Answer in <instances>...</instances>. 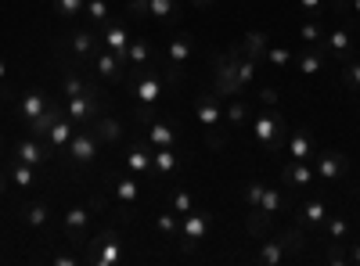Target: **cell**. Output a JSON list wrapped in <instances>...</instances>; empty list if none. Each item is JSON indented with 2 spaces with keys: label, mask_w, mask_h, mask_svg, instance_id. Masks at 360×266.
<instances>
[{
  "label": "cell",
  "mask_w": 360,
  "mask_h": 266,
  "mask_svg": "<svg viewBox=\"0 0 360 266\" xmlns=\"http://www.w3.org/2000/svg\"><path fill=\"white\" fill-rule=\"evenodd\" d=\"M98 133L90 130V123L86 126H76V133H72V140H69V147H65V155L76 162V166H90L98 159Z\"/></svg>",
  "instance_id": "8992f818"
},
{
  "label": "cell",
  "mask_w": 360,
  "mask_h": 266,
  "mask_svg": "<svg viewBox=\"0 0 360 266\" xmlns=\"http://www.w3.org/2000/svg\"><path fill=\"white\" fill-rule=\"evenodd\" d=\"M288 155H292L295 162H307L310 155H317V152H314V140H310V133H307V130L288 133Z\"/></svg>",
  "instance_id": "d4e9b609"
},
{
  "label": "cell",
  "mask_w": 360,
  "mask_h": 266,
  "mask_svg": "<svg viewBox=\"0 0 360 266\" xmlns=\"http://www.w3.org/2000/svg\"><path fill=\"white\" fill-rule=\"evenodd\" d=\"M288 133H292V130H288V123L281 119L278 112H259L256 119H252V137L266 147V155H274L278 147L288 140Z\"/></svg>",
  "instance_id": "3957f363"
},
{
  "label": "cell",
  "mask_w": 360,
  "mask_h": 266,
  "mask_svg": "<svg viewBox=\"0 0 360 266\" xmlns=\"http://www.w3.org/2000/svg\"><path fill=\"white\" fill-rule=\"evenodd\" d=\"M0 112H4V101H0Z\"/></svg>",
  "instance_id": "11a10c76"
},
{
  "label": "cell",
  "mask_w": 360,
  "mask_h": 266,
  "mask_svg": "<svg viewBox=\"0 0 360 266\" xmlns=\"http://www.w3.org/2000/svg\"><path fill=\"white\" fill-rule=\"evenodd\" d=\"M292 213H295V227L299 230H303V227H324L328 223V205L324 201H307L303 209L295 205Z\"/></svg>",
  "instance_id": "e0dca14e"
},
{
  "label": "cell",
  "mask_w": 360,
  "mask_h": 266,
  "mask_svg": "<svg viewBox=\"0 0 360 266\" xmlns=\"http://www.w3.org/2000/svg\"><path fill=\"white\" fill-rule=\"evenodd\" d=\"M62 115H65V108H62V105H58V101H51V105L44 108V115H37V119H33V123H29L25 130H29V133H33L37 140H47V133H51V126H54L58 119H62Z\"/></svg>",
  "instance_id": "2e32d148"
},
{
  "label": "cell",
  "mask_w": 360,
  "mask_h": 266,
  "mask_svg": "<svg viewBox=\"0 0 360 266\" xmlns=\"http://www.w3.org/2000/svg\"><path fill=\"white\" fill-rule=\"evenodd\" d=\"M130 18H144V15H155L162 18L166 25H176L184 18V4L180 0H130Z\"/></svg>",
  "instance_id": "277c9868"
},
{
  "label": "cell",
  "mask_w": 360,
  "mask_h": 266,
  "mask_svg": "<svg viewBox=\"0 0 360 266\" xmlns=\"http://www.w3.org/2000/svg\"><path fill=\"white\" fill-rule=\"evenodd\" d=\"M288 255H292V252H288L285 238H263V248H259V262H263V266H281Z\"/></svg>",
  "instance_id": "7402d4cb"
},
{
  "label": "cell",
  "mask_w": 360,
  "mask_h": 266,
  "mask_svg": "<svg viewBox=\"0 0 360 266\" xmlns=\"http://www.w3.org/2000/svg\"><path fill=\"white\" fill-rule=\"evenodd\" d=\"M299 40H303L307 47L324 44V25H321V22H307V25H299Z\"/></svg>",
  "instance_id": "e575fe53"
},
{
  "label": "cell",
  "mask_w": 360,
  "mask_h": 266,
  "mask_svg": "<svg viewBox=\"0 0 360 266\" xmlns=\"http://www.w3.org/2000/svg\"><path fill=\"white\" fill-rule=\"evenodd\" d=\"M245 115H249L245 101H242V98H231V105L224 108V126H227V130H231V126H242Z\"/></svg>",
  "instance_id": "1f68e13d"
},
{
  "label": "cell",
  "mask_w": 360,
  "mask_h": 266,
  "mask_svg": "<svg viewBox=\"0 0 360 266\" xmlns=\"http://www.w3.org/2000/svg\"><path fill=\"white\" fill-rule=\"evenodd\" d=\"M98 44H101V36L94 33V29H76V33L69 36V47H72V54L79 58V62H90Z\"/></svg>",
  "instance_id": "5bb4252c"
},
{
  "label": "cell",
  "mask_w": 360,
  "mask_h": 266,
  "mask_svg": "<svg viewBox=\"0 0 360 266\" xmlns=\"http://www.w3.org/2000/svg\"><path fill=\"white\" fill-rule=\"evenodd\" d=\"M263 62H266V65H274V69H285V65H292V62H295V54H292L288 47H266Z\"/></svg>",
  "instance_id": "836d02e7"
},
{
  "label": "cell",
  "mask_w": 360,
  "mask_h": 266,
  "mask_svg": "<svg viewBox=\"0 0 360 266\" xmlns=\"http://www.w3.org/2000/svg\"><path fill=\"white\" fill-rule=\"evenodd\" d=\"M79 262L83 266H115L123 259V234L115 227H105L98 234H90V238L79 245Z\"/></svg>",
  "instance_id": "6da1fadb"
},
{
  "label": "cell",
  "mask_w": 360,
  "mask_h": 266,
  "mask_svg": "<svg viewBox=\"0 0 360 266\" xmlns=\"http://www.w3.org/2000/svg\"><path fill=\"white\" fill-rule=\"evenodd\" d=\"M346 234H349L346 220H328V238L332 241H346Z\"/></svg>",
  "instance_id": "7bdbcfd3"
},
{
  "label": "cell",
  "mask_w": 360,
  "mask_h": 266,
  "mask_svg": "<svg viewBox=\"0 0 360 266\" xmlns=\"http://www.w3.org/2000/svg\"><path fill=\"white\" fill-rule=\"evenodd\" d=\"M299 8H303L310 18H317V15H324V0H299Z\"/></svg>",
  "instance_id": "f6af8a7d"
},
{
  "label": "cell",
  "mask_w": 360,
  "mask_h": 266,
  "mask_svg": "<svg viewBox=\"0 0 360 266\" xmlns=\"http://www.w3.org/2000/svg\"><path fill=\"white\" fill-rule=\"evenodd\" d=\"M15 159L25 162V166H40V162L47 159V152H44V144H40L37 137H25V140L15 144Z\"/></svg>",
  "instance_id": "cb8c5ba5"
},
{
  "label": "cell",
  "mask_w": 360,
  "mask_h": 266,
  "mask_svg": "<svg viewBox=\"0 0 360 266\" xmlns=\"http://www.w3.org/2000/svg\"><path fill=\"white\" fill-rule=\"evenodd\" d=\"M8 180H11V176H8V173H0V198L8 194Z\"/></svg>",
  "instance_id": "681fc988"
},
{
  "label": "cell",
  "mask_w": 360,
  "mask_h": 266,
  "mask_svg": "<svg viewBox=\"0 0 360 266\" xmlns=\"http://www.w3.org/2000/svg\"><path fill=\"white\" fill-rule=\"evenodd\" d=\"M83 8H86V0H54V11H58V15H65V18L79 15Z\"/></svg>",
  "instance_id": "ab89813d"
},
{
  "label": "cell",
  "mask_w": 360,
  "mask_h": 266,
  "mask_svg": "<svg viewBox=\"0 0 360 266\" xmlns=\"http://www.w3.org/2000/svg\"><path fill=\"white\" fill-rule=\"evenodd\" d=\"M62 230H65V238L72 241V245H83L86 238H90V209H83V205H72V209L65 213V220H62Z\"/></svg>",
  "instance_id": "8fae6325"
},
{
  "label": "cell",
  "mask_w": 360,
  "mask_h": 266,
  "mask_svg": "<svg viewBox=\"0 0 360 266\" xmlns=\"http://www.w3.org/2000/svg\"><path fill=\"white\" fill-rule=\"evenodd\" d=\"M259 105L263 108H274L278 105V91H274V86H263V91H259Z\"/></svg>",
  "instance_id": "bcb514c9"
},
{
  "label": "cell",
  "mask_w": 360,
  "mask_h": 266,
  "mask_svg": "<svg viewBox=\"0 0 360 266\" xmlns=\"http://www.w3.org/2000/svg\"><path fill=\"white\" fill-rule=\"evenodd\" d=\"M176 166H180V159H176L173 147H155V152H152V169H155L159 176L176 173Z\"/></svg>",
  "instance_id": "4dcf8cb0"
},
{
  "label": "cell",
  "mask_w": 360,
  "mask_h": 266,
  "mask_svg": "<svg viewBox=\"0 0 360 266\" xmlns=\"http://www.w3.org/2000/svg\"><path fill=\"white\" fill-rule=\"evenodd\" d=\"M324 65H328V47L324 44L307 47L303 54H295V69L303 76H317V72H324Z\"/></svg>",
  "instance_id": "7c38bea8"
},
{
  "label": "cell",
  "mask_w": 360,
  "mask_h": 266,
  "mask_svg": "<svg viewBox=\"0 0 360 266\" xmlns=\"http://www.w3.org/2000/svg\"><path fill=\"white\" fill-rule=\"evenodd\" d=\"M134 115H137V123H141V126H152V123H155V105H137Z\"/></svg>",
  "instance_id": "ee69618b"
},
{
  "label": "cell",
  "mask_w": 360,
  "mask_h": 266,
  "mask_svg": "<svg viewBox=\"0 0 360 266\" xmlns=\"http://www.w3.org/2000/svg\"><path fill=\"white\" fill-rule=\"evenodd\" d=\"M195 115H198V126L205 130H220L224 126V98L213 91V94H202L195 101ZM227 130V126H224Z\"/></svg>",
  "instance_id": "ba28073f"
},
{
  "label": "cell",
  "mask_w": 360,
  "mask_h": 266,
  "mask_svg": "<svg viewBox=\"0 0 360 266\" xmlns=\"http://www.w3.org/2000/svg\"><path fill=\"white\" fill-rule=\"evenodd\" d=\"M324 47H328V62H339V65H346L349 58H353L356 40H353V33H349L346 25H339V29H332V33L324 36Z\"/></svg>",
  "instance_id": "9c48e42d"
},
{
  "label": "cell",
  "mask_w": 360,
  "mask_h": 266,
  "mask_svg": "<svg viewBox=\"0 0 360 266\" xmlns=\"http://www.w3.org/2000/svg\"><path fill=\"white\" fill-rule=\"evenodd\" d=\"M191 47H195L191 33H180V36H173V40H169V47H166V58H169L173 65H184L188 58H191Z\"/></svg>",
  "instance_id": "83f0119b"
},
{
  "label": "cell",
  "mask_w": 360,
  "mask_h": 266,
  "mask_svg": "<svg viewBox=\"0 0 360 266\" xmlns=\"http://www.w3.org/2000/svg\"><path fill=\"white\" fill-rule=\"evenodd\" d=\"M349 173V159L342 152H317V176L324 184H335Z\"/></svg>",
  "instance_id": "30bf717a"
},
{
  "label": "cell",
  "mask_w": 360,
  "mask_h": 266,
  "mask_svg": "<svg viewBox=\"0 0 360 266\" xmlns=\"http://www.w3.org/2000/svg\"><path fill=\"white\" fill-rule=\"evenodd\" d=\"M4 152H8V144H4V137H0V159H4Z\"/></svg>",
  "instance_id": "816d5d0a"
},
{
  "label": "cell",
  "mask_w": 360,
  "mask_h": 266,
  "mask_svg": "<svg viewBox=\"0 0 360 266\" xmlns=\"http://www.w3.org/2000/svg\"><path fill=\"white\" fill-rule=\"evenodd\" d=\"M180 220H184V216H176L173 209H169V213H159L155 227H159V234H162L166 241H169V238H176V234H180Z\"/></svg>",
  "instance_id": "d6a6232c"
},
{
  "label": "cell",
  "mask_w": 360,
  "mask_h": 266,
  "mask_svg": "<svg viewBox=\"0 0 360 266\" xmlns=\"http://www.w3.org/2000/svg\"><path fill=\"white\" fill-rule=\"evenodd\" d=\"M356 119H360V105H356Z\"/></svg>",
  "instance_id": "db71d44e"
},
{
  "label": "cell",
  "mask_w": 360,
  "mask_h": 266,
  "mask_svg": "<svg viewBox=\"0 0 360 266\" xmlns=\"http://www.w3.org/2000/svg\"><path fill=\"white\" fill-rule=\"evenodd\" d=\"M263 180H249L245 184V205H249V209H256V205H259V198H263Z\"/></svg>",
  "instance_id": "b9f144b4"
},
{
  "label": "cell",
  "mask_w": 360,
  "mask_h": 266,
  "mask_svg": "<svg viewBox=\"0 0 360 266\" xmlns=\"http://www.w3.org/2000/svg\"><path fill=\"white\" fill-rule=\"evenodd\" d=\"M72 133H76V123L69 119V115H62L54 126H51V133H47V144H51V152H65L69 147V140H72Z\"/></svg>",
  "instance_id": "44dd1931"
},
{
  "label": "cell",
  "mask_w": 360,
  "mask_h": 266,
  "mask_svg": "<svg viewBox=\"0 0 360 266\" xmlns=\"http://www.w3.org/2000/svg\"><path fill=\"white\" fill-rule=\"evenodd\" d=\"M86 18H90V25H105V18H108V0H86Z\"/></svg>",
  "instance_id": "8d00e7d4"
},
{
  "label": "cell",
  "mask_w": 360,
  "mask_h": 266,
  "mask_svg": "<svg viewBox=\"0 0 360 266\" xmlns=\"http://www.w3.org/2000/svg\"><path fill=\"white\" fill-rule=\"evenodd\" d=\"M101 105H105V91H101V86H94V79H90L83 94L65 98V115H69L76 126H86L94 115H101Z\"/></svg>",
  "instance_id": "7a4b0ae2"
},
{
  "label": "cell",
  "mask_w": 360,
  "mask_h": 266,
  "mask_svg": "<svg viewBox=\"0 0 360 266\" xmlns=\"http://www.w3.org/2000/svg\"><path fill=\"white\" fill-rule=\"evenodd\" d=\"M22 220L29 223V227H44L47 223V205H25V213H22Z\"/></svg>",
  "instance_id": "f35d334b"
},
{
  "label": "cell",
  "mask_w": 360,
  "mask_h": 266,
  "mask_svg": "<svg viewBox=\"0 0 360 266\" xmlns=\"http://www.w3.org/2000/svg\"><path fill=\"white\" fill-rule=\"evenodd\" d=\"M148 58H152V40H148V36L130 40V47H127V65H130V69H148Z\"/></svg>",
  "instance_id": "484cf974"
},
{
  "label": "cell",
  "mask_w": 360,
  "mask_h": 266,
  "mask_svg": "<svg viewBox=\"0 0 360 266\" xmlns=\"http://www.w3.org/2000/svg\"><path fill=\"white\" fill-rule=\"evenodd\" d=\"M123 166H127L130 173H152V152H148L144 144H134L130 152L123 155Z\"/></svg>",
  "instance_id": "4316f807"
},
{
  "label": "cell",
  "mask_w": 360,
  "mask_h": 266,
  "mask_svg": "<svg viewBox=\"0 0 360 266\" xmlns=\"http://www.w3.org/2000/svg\"><path fill=\"white\" fill-rule=\"evenodd\" d=\"M148 144H152V147H173L176 144V130L169 123L155 119L152 126H148Z\"/></svg>",
  "instance_id": "f1b7e54d"
},
{
  "label": "cell",
  "mask_w": 360,
  "mask_h": 266,
  "mask_svg": "<svg viewBox=\"0 0 360 266\" xmlns=\"http://www.w3.org/2000/svg\"><path fill=\"white\" fill-rule=\"evenodd\" d=\"M90 130L98 133L101 144H119V140H123V123L108 119V115H94V119H90Z\"/></svg>",
  "instance_id": "ffe728a7"
},
{
  "label": "cell",
  "mask_w": 360,
  "mask_h": 266,
  "mask_svg": "<svg viewBox=\"0 0 360 266\" xmlns=\"http://www.w3.org/2000/svg\"><path fill=\"white\" fill-rule=\"evenodd\" d=\"M209 223H213V216H209V209H191L184 220H180V245H184V252H195L198 241L209 234Z\"/></svg>",
  "instance_id": "5b68a950"
},
{
  "label": "cell",
  "mask_w": 360,
  "mask_h": 266,
  "mask_svg": "<svg viewBox=\"0 0 360 266\" xmlns=\"http://www.w3.org/2000/svg\"><path fill=\"white\" fill-rule=\"evenodd\" d=\"M191 209H195L191 194H188V191H176V194H173V213H176V216H188Z\"/></svg>",
  "instance_id": "60d3db41"
},
{
  "label": "cell",
  "mask_w": 360,
  "mask_h": 266,
  "mask_svg": "<svg viewBox=\"0 0 360 266\" xmlns=\"http://www.w3.org/2000/svg\"><path fill=\"white\" fill-rule=\"evenodd\" d=\"M4 83H8V65H4V58H0V91H4Z\"/></svg>",
  "instance_id": "c3c4849f"
},
{
  "label": "cell",
  "mask_w": 360,
  "mask_h": 266,
  "mask_svg": "<svg viewBox=\"0 0 360 266\" xmlns=\"http://www.w3.org/2000/svg\"><path fill=\"white\" fill-rule=\"evenodd\" d=\"M342 83L349 86L353 94H360V62H353V58H349V62L342 65Z\"/></svg>",
  "instance_id": "74e56055"
},
{
  "label": "cell",
  "mask_w": 360,
  "mask_h": 266,
  "mask_svg": "<svg viewBox=\"0 0 360 266\" xmlns=\"http://www.w3.org/2000/svg\"><path fill=\"white\" fill-rule=\"evenodd\" d=\"M137 194H141V184L134 180V176H123V180L115 184V198H119V201L130 205V201H137Z\"/></svg>",
  "instance_id": "d590c367"
},
{
  "label": "cell",
  "mask_w": 360,
  "mask_h": 266,
  "mask_svg": "<svg viewBox=\"0 0 360 266\" xmlns=\"http://www.w3.org/2000/svg\"><path fill=\"white\" fill-rule=\"evenodd\" d=\"M191 4H195L198 11H209V4H213V0H191Z\"/></svg>",
  "instance_id": "f907efd6"
},
{
  "label": "cell",
  "mask_w": 360,
  "mask_h": 266,
  "mask_svg": "<svg viewBox=\"0 0 360 266\" xmlns=\"http://www.w3.org/2000/svg\"><path fill=\"white\" fill-rule=\"evenodd\" d=\"M353 15H360V0H353Z\"/></svg>",
  "instance_id": "f5cc1de1"
},
{
  "label": "cell",
  "mask_w": 360,
  "mask_h": 266,
  "mask_svg": "<svg viewBox=\"0 0 360 266\" xmlns=\"http://www.w3.org/2000/svg\"><path fill=\"white\" fill-rule=\"evenodd\" d=\"M8 176H11L15 187H33V184H37V166H25V162L11 159V162H8Z\"/></svg>",
  "instance_id": "f546056e"
},
{
  "label": "cell",
  "mask_w": 360,
  "mask_h": 266,
  "mask_svg": "<svg viewBox=\"0 0 360 266\" xmlns=\"http://www.w3.org/2000/svg\"><path fill=\"white\" fill-rule=\"evenodd\" d=\"M256 209L263 213V216H274V213H292L295 209V198H288V194H281L278 187H263V198H259V205Z\"/></svg>",
  "instance_id": "9a60e30c"
},
{
  "label": "cell",
  "mask_w": 360,
  "mask_h": 266,
  "mask_svg": "<svg viewBox=\"0 0 360 266\" xmlns=\"http://www.w3.org/2000/svg\"><path fill=\"white\" fill-rule=\"evenodd\" d=\"M44 108H47V94L40 91H25L22 98H18V115H22V126H29L37 119V115H44Z\"/></svg>",
  "instance_id": "4fadbf2b"
},
{
  "label": "cell",
  "mask_w": 360,
  "mask_h": 266,
  "mask_svg": "<svg viewBox=\"0 0 360 266\" xmlns=\"http://www.w3.org/2000/svg\"><path fill=\"white\" fill-rule=\"evenodd\" d=\"M90 69H94L101 79H108V83H127V72H130V65H127V58H119V54H112L108 47L101 51H94V58H90Z\"/></svg>",
  "instance_id": "52a82bcc"
},
{
  "label": "cell",
  "mask_w": 360,
  "mask_h": 266,
  "mask_svg": "<svg viewBox=\"0 0 360 266\" xmlns=\"http://www.w3.org/2000/svg\"><path fill=\"white\" fill-rule=\"evenodd\" d=\"M310 180H314V169L307 166V162H288L285 169H281V184L285 187H292V191H299V187H310Z\"/></svg>",
  "instance_id": "ac0fdd59"
},
{
  "label": "cell",
  "mask_w": 360,
  "mask_h": 266,
  "mask_svg": "<svg viewBox=\"0 0 360 266\" xmlns=\"http://www.w3.org/2000/svg\"><path fill=\"white\" fill-rule=\"evenodd\" d=\"M101 44H105V47H108L112 54L127 58V47H130V33H127V25H119V22L105 25V33H101Z\"/></svg>",
  "instance_id": "d6986e66"
},
{
  "label": "cell",
  "mask_w": 360,
  "mask_h": 266,
  "mask_svg": "<svg viewBox=\"0 0 360 266\" xmlns=\"http://www.w3.org/2000/svg\"><path fill=\"white\" fill-rule=\"evenodd\" d=\"M346 262H356V266H360V241H349V255H346Z\"/></svg>",
  "instance_id": "7dc6e473"
},
{
  "label": "cell",
  "mask_w": 360,
  "mask_h": 266,
  "mask_svg": "<svg viewBox=\"0 0 360 266\" xmlns=\"http://www.w3.org/2000/svg\"><path fill=\"white\" fill-rule=\"evenodd\" d=\"M266 47H270V36L263 33V29H249V33L242 36V51L252 58L256 65H263V54H266Z\"/></svg>",
  "instance_id": "603a6c76"
}]
</instances>
